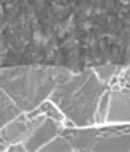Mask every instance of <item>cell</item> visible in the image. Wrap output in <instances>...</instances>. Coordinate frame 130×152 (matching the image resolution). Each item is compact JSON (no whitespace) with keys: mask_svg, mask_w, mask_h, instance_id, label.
<instances>
[{"mask_svg":"<svg viewBox=\"0 0 130 152\" xmlns=\"http://www.w3.org/2000/svg\"><path fill=\"white\" fill-rule=\"evenodd\" d=\"M106 89V84L98 79L95 71L87 70L60 83L49 100L60 109L70 125H95L98 104Z\"/></svg>","mask_w":130,"mask_h":152,"instance_id":"cell-1","label":"cell"},{"mask_svg":"<svg viewBox=\"0 0 130 152\" xmlns=\"http://www.w3.org/2000/svg\"><path fill=\"white\" fill-rule=\"evenodd\" d=\"M68 78V71L60 68L3 70L2 90L18 103L24 113H29L49 100L57 86Z\"/></svg>","mask_w":130,"mask_h":152,"instance_id":"cell-2","label":"cell"},{"mask_svg":"<svg viewBox=\"0 0 130 152\" xmlns=\"http://www.w3.org/2000/svg\"><path fill=\"white\" fill-rule=\"evenodd\" d=\"M90 151H130V124L97 125Z\"/></svg>","mask_w":130,"mask_h":152,"instance_id":"cell-3","label":"cell"},{"mask_svg":"<svg viewBox=\"0 0 130 152\" xmlns=\"http://www.w3.org/2000/svg\"><path fill=\"white\" fill-rule=\"evenodd\" d=\"M105 124H130V87L108 89Z\"/></svg>","mask_w":130,"mask_h":152,"instance_id":"cell-4","label":"cell"},{"mask_svg":"<svg viewBox=\"0 0 130 152\" xmlns=\"http://www.w3.org/2000/svg\"><path fill=\"white\" fill-rule=\"evenodd\" d=\"M64 127H65V124L62 121H57L54 117H46V121L24 141V146H26L27 152L41 151V147L46 142H49L54 136L60 135Z\"/></svg>","mask_w":130,"mask_h":152,"instance_id":"cell-5","label":"cell"},{"mask_svg":"<svg viewBox=\"0 0 130 152\" xmlns=\"http://www.w3.org/2000/svg\"><path fill=\"white\" fill-rule=\"evenodd\" d=\"M97 125H87V127H64L62 128V135L70 141L73 151H90L92 149V142L95 136Z\"/></svg>","mask_w":130,"mask_h":152,"instance_id":"cell-6","label":"cell"},{"mask_svg":"<svg viewBox=\"0 0 130 152\" xmlns=\"http://www.w3.org/2000/svg\"><path fill=\"white\" fill-rule=\"evenodd\" d=\"M24 111L18 106V103L10 97L7 92L2 90V127L14 121L18 116H21Z\"/></svg>","mask_w":130,"mask_h":152,"instance_id":"cell-7","label":"cell"},{"mask_svg":"<svg viewBox=\"0 0 130 152\" xmlns=\"http://www.w3.org/2000/svg\"><path fill=\"white\" fill-rule=\"evenodd\" d=\"M70 151H73V147H71L70 141L62 133L54 136L49 142H46L41 147V152H70Z\"/></svg>","mask_w":130,"mask_h":152,"instance_id":"cell-8","label":"cell"},{"mask_svg":"<svg viewBox=\"0 0 130 152\" xmlns=\"http://www.w3.org/2000/svg\"><path fill=\"white\" fill-rule=\"evenodd\" d=\"M114 71H116V66H100V68L95 70V75L98 76L100 81H103V83L106 84L108 81L113 78Z\"/></svg>","mask_w":130,"mask_h":152,"instance_id":"cell-9","label":"cell"},{"mask_svg":"<svg viewBox=\"0 0 130 152\" xmlns=\"http://www.w3.org/2000/svg\"><path fill=\"white\" fill-rule=\"evenodd\" d=\"M126 78H127V81H129V86H130V76H126Z\"/></svg>","mask_w":130,"mask_h":152,"instance_id":"cell-10","label":"cell"}]
</instances>
